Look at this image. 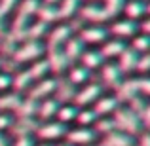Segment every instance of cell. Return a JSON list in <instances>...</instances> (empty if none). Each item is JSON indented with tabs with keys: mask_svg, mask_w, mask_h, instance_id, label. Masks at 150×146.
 Returning <instances> with one entry per match:
<instances>
[{
	"mask_svg": "<svg viewBox=\"0 0 150 146\" xmlns=\"http://www.w3.org/2000/svg\"><path fill=\"white\" fill-rule=\"evenodd\" d=\"M86 2H88V4H93V2H97V0H86Z\"/></svg>",
	"mask_w": 150,
	"mask_h": 146,
	"instance_id": "db71d44e",
	"label": "cell"
},
{
	"mask_svg": "<svg viewBox=\"0 0 150 146\" xmlns=\"http://www.w3.org/2000/svg\"><path fill=\"white\" fill-rule=\"evenodd\" d=\"M125 48H127V46H125V42H124V40L112 38V40H106V42H105V46H103L99 51H101L103 59H114V57H118V55H120Z\"/></svg>",
	"mask_w": 150,
	"mask_h": 146,
	"instance_id": "44dd1931",
	"label": "cell"
},
{
	"mask_svg": "<svg viewBox=\"0 0 150 146\" xmlns=\"http://www.w3.org/2000/svg\"><path fill=\"white\" fill-rule=\"evenodd\" d=\"M108 36V29L101 25H89L80 30V40L84 44H101Z\"/></svg>",
	"mask_w": 150,
	"mask_h": 146,
	"instance_id": "ba28073f",
	"label": "cell"
},
{
	"mask_svg": "<svg viewBox=\"0 0 150 146\" xmlns=\"http://www.w3.org/2000/svg\"><path fill=\"white\" fill-rule=\"evenodd\" d=\"M70 36H72V25H57L55 29L50 30L48 44L50 48H61Z\"/></svg>",
	"mask_w": 150,
	"mask_h": 146,
	"instance_id": "8fae6325",
	"label": "cell"
},
{
	"mask_svg": "<svg viewBox=\"0 0 150 146\" xmlns=\"http://www.w3.org/2000/svg\"><path fill=\"white\" fill-rule=\"evenodd\" d=\"M11 85V76L8 72H0V91L8 89Z\"/></svg>",
	"mask_w": 150,
	"mask_h": 146,
	"instance_id": "60d3db41",
	"label": "cell"
},
{
	"mask_svg": "<svg viewBox=\"0 0 150 146\" xmlns=\"http://www.w3.org/2000/svg\"><path fill=\"white\" fill-rule=\"evenodd\" d=\"M34 146H50V144H46V142H42V144H34Z\"/></svg>",
	"mask_w": 150,
	"mask_h": 146,
	"instance_id": "f5cc1de1",
	"label": "cell"
},
{
	"mask_svg": "<svg viewBox=\"0 0 150 146\" xmlns=\"http://www.w3.org/2000/svg\"><path fill=\"white\" fill-rule=\"evenodd\" d=\"M80 17L82 21H89L93 23V25H99L103 21H108V15H106L105 8H103V4H84V6H80Z\"/></svg>",
	"mask_w": 150,
	"mask_h": 146,
	"instance_id": "5b68a950",
	"label": "cell"
},
{
	"mask_svg": "<svg viewBox=\"0 0 150 146\" xmlns=\"http://www.w3.org/2000/svg\"><path fill=\"white\" fill-rule=\"evenodd\" d=\"M146 13L150 15V2H146Z\"/></svg>",
	"mask_w": 150,
	"mask_h": 146,
	"instance_id": "f907efd6",
	"label": "cell"
},
{
	"mask_svg": "<svg viewBox=\"0 0 150 146\" xmlns=\"http://www.w3.org/2000/svg\"><path fill=\"white\" fill-rule=\"evenodd\" d=\"M78 106H74V104H59V108H57V114H55V118H57V121L59 123H63V125H67L69 121H72V120H76V114H78Z\"/></svg>",
	"mask_w": 150,
	"mask_h": 146,
	"instance_id": "d4e9b609",
	"label": "cell"
},
{
	"mask_svg": "<svg viewBox=\"0 0 150 146\" xmlns=\"http://www.w3.org/2000/svg\"><path fill=\"white\" fill-rule=\"evenodd\" d=\"M101 84L99 82H88L82 89L74 93V106H89L101 97Z\"/></svg>",
	"mask_w": 150,
	"mask_h": 146,
	"instance_id": "3957f363",
	"label": "cell"
},
{
	"mask_svg": "<svg viewBox=\"0 0 150 146\" xmlns=\"http://www.w3.org/2000/svg\"><path fill=\"white\" fill-rule=\"evenodd\" d=\"M67 142L69 144H76V146H89L93 144L97 133L89 127H78V129H72V131H67Z\"/></svg>",
	"mask_w": 150,
	"mask_h": 146,
	"instance_id": "52a82bcc",
	"label": "cell"
},
{
	"mask_svg": "<svg viewBox=\"0 0 150 146\" xmlns=\"http://www.w3.org/2000/svg\"><path fill=\"white\" fill-rule=\"evenodd\" d=\"M67 125H63V123H59L57 120H50V121H44V123H40L38 125V129L34 133H36V137L38 139H42V140H57V139H61V137H65L67 135Z\"/></svg>",
	"mask_w": 150,
	"mask_h": 146,
	"instance_id": "277c9868",
	"label": "cell"
},
{
	"mask_svg": "<svg viewBox=\"0 0 150 146\" xmlns=\"http://www.w3.org/2000/svg\"><path fill=\"white\" fill-rule=\"evenodd\" d=\"M55 87H57V82H55V80H50V78H44V80L36 82V85H34V87H30L29 99H33V101L48 99V95H51V93L55 91Z\"/></svg>",
	"mask_w": 150,
	"mask_h": 146,
	"instance_id": "5bb4252c",
	"label": "cell"
},
{
	"mask_svg": "<svg viewBox=\"0 0 150 146\" xmlns=\"http://www.w3.org/2000/svg\"><path fill=\"white\" fill-rule=\"evenodd\" d=\"M80 61H82V66L91 72V70H95V68H101L105 59H103V55H101L99 49H84Z\"/></svg>",
	"mask_w": 150,
	"mask_h": 146,
	"instance_id": "ac0fdd59",
	"label": "cell"
},
{
	"mask_svg": "<svg viewBox=\"0 0 150 146\" xmlns=\"http://www.w3.org/2000/svg\"><path fill=\"white\" fill-rule=\"evenodd\" d=\"M122 76H124V74H122V70L118 68L116 63H106V65L101 66V80L105 82L106 87H114L116 89L118 85L122 84Z\"/></svg>",
	"mask_w": 150,
	"mask_h": 146,
	"instance_id": "30bf717a",
	"label": "cell"
},
{
	"mask_svg": "<svg viewBox=\"0 0 150 146\" xmlns=\"http://www.w3.org/2000/svg\"><path fill=\"white\" fill-rule=\"evenodd\" d=\"M46 61H48L50 65V70H53L55 74H65L67 68H69V59H67V55L63 53L61 48H50V53L48 57H46Z\"/></svg>",
	"mask_w": 150,
	"mask_h": 146,
	"instance_id": "9c48e42d",
	"label": "cell"
},
{
	"mask_svg": "<svg viewBox=\"0 0 150 146\" xmlns=\"http://www.w3.org/2000/svg\"><path fill=\"white\" fill-rule=\"evenodd\" d=\"M137 61H139V53H137L135 49L131 48H125L122 51L120 55H118V68L122 70V74H129L133 72V70L137 68Z\"/></svg>",
	"mask_w": 150,
	"mask_h": 146,
	"instance_id": "7c38bea8",
	"label": "cell"
},
{
	"mask_svg": "<svg viewBox=\"0 0 150 146\" xmlns=\"http://www.w3.org/2000/svg\"><path fill=\"white\" fill-rule=\"evenodd\" d=\"M137 91L139 95H146L150 97V76H144V78H137Z\"/></svg>",
	"mask_w": 150,
	"mask_h": 146,
	"instance_id": "74e56055",
	"label": "cell"
},
{
	"mask_svg": "<svg viewBox=\"0 0 150 146\" xmlns=\"http://www.w3.org/2000/svg\"><path fill=\"white\" fill-rule=\"evenodd\" d=\"M141 123L144 125V127L150 131V102L146 104V108H144V112L141 114Z\"/></svg>",
	"mask_w": 150,
	"mask_h": 146,
	"instance_id": "b9f144b4",
	"label": "cell"
},
{
	"mask_svg": "<svg viewBox=\"0 0 150 146\" xmlns=\"http://www.w3.org/2000/svg\"><path fill=\"white\" fill-rule=\"evenodd\" d=\"M0 68H2V59H0Z\"/></svg>",
	"mask_w": 150,
	"mask_h": 146,
	"instance_id": "9f6ffc18",
	"label": "cell"
},
{
	"mask_svg": "<svg viewBox=\"0 0 150 146\" xmlns=\"http://www.w3.org/2000/svg\"><path fill=\"white\" fill-rule=\"evenodd\" d=\"M63 53L67 55L69 63L70 61H78V59L82 57V53H84V42H82L80 38L70 36L69 40L65 42V46H63Z\"/></svg>",
	"mask_w": 150,
	"mask_h": 146,
	"instance_id": "e0dca14e",
	"label": "cell"
},
{
	"mask_svg": "<svg viewBox=\"0 0 150 146\" xmlns=\"http://www.w3.org/2000/svg\"><path fill=\"white\" fill-rule=\"evenodd\" d=\"M89 146H103V144H89Z\"/></svg>",
	"mask_w": 150,
	"mask_h": 146,
	"instance_id": "11a10c76",
	"label": "cell"
},
{
	"mask_svg": "<svg viewBox=\"0 0 150 146\" xmlns=\"http://www.w3.org/2000/svg\"><path fill=\"white\" fill-rule=\"evenodd\" d=\"M48 32V25L42 21H36L33 23V25L27 27V34H29V40H38V38L42 36V34Z\"/></svg>",
	"mask_w": 150,
	"mask_h": 146,
	"instance_id": "d590c367",
	"label": "cell"
},
{
	"mask_svg": "<svg viewBox=\"0 0 150 146\" xmlns=\"http://www.w3.org/2000/svg\"><path fill=\"white\" fill-rule=\"evenodd\" d=\"M127 0H105V4H103V8H105L106 15H108V19L116 17L120 11H124V6Z\"/></svg>",
	"mask_w": 150,
	"mask_h": 146,
	"instance_id": "836d02e7",
	"label": "cell"
},
{
	"mask_svg": "<svg viewBox=\"0 0 150 146\" xmlns=\"http://www.w3.org/2000/svg\"><path fill=\"white\" fill-rule=\"evenodd\" d=\"M97 120H99V116L95 114V110H93V108H82V110H78V114H76V121L82 125V127L95 125Z\"/></svg>",
	"mask_w": 150,
	"mask_h": 146,
	"instance_id": "1f68e13d",
	"label": "cell"
},
{
	"mask_svg": "<svg viewBox=\"0 0 150 146\" xmlns=\"http://www.w3.org/2000/svg\"><path fill=\"white\" fill-rule=\"evenodd\" d=\"M91 72L88 68H84L82 65H76V66H70L69 68V82L72 85H86L88 80H91Z\"/></svg>",
	"mask_w": 150,
	"mask_h": 146,
	"instance_id": "7402d4cb",
	"label": "cell"
},
{
	"mask_svg": "<svg viewBox=\"0 0 150 146\" xmlns=\"http://www.w3.org/2000/svg\"><path fill=\"white\" fill-rule=\"evenodd\" d=\"M135 70H139V72H143V74L150 72V51L139 55V61H137V68Z\"/></svg>",
	"mask_w": 150,
	"mask_h": 146,
	"instance_id": "f35d334b",
	"label": "cell"
},
{
	"mask_svg": "<svg viewBox=\"0 0 150 146\" xmlns=\"http://www.w3.org/2000/svg\"><path fill=\"white\" fill-rule=\"evenodd\" d=\"M103 146H133L135 142H133V137L125 135V133L122 131H112L108 133V135H105V139H103Z\"/></svg>",
	"mask_w": 150,
	"mask_h": 146,
	"instance_id": "ffe728a7",
	"label": "cell"
},
{
	"mask_svg": "<svg viewBox=\"0 0 150 146\" xmlns=\"http://www.w3.org/2000/svg\"><path fill=\"white\" fill-rule=\"evenodd\" d=\"M80 11V0H61L57 6L59 19H69Z\"/></svg>",
	"mask_w": 150,
	"mask_h": 146,
	"instance_id": "cb8c5ba5",
	"label": "cell"
},
{
	"mask_svg": "<svg viewBox=\"0 0 150 146\" xmlns=\"http://www.w3.org/2000/svg\"><path fill=\"white\" fill-rule=\"evenodd\" d=\"M11 123H13V120H11L8 114H0V131H4V129L11 127Z\"/></svg>",
	"mask_w": 150,
	"mask_h": 146,
	"instance_id": "7bdbcfd3",
	"label": "cell"
},
{
	"mask_svg": "<svg viewBox=\"0 0 150 146\" xmlns=\"http://www.w3.org/2000/svg\"><path fill=\"white\" fill-rule=\"evenodd\" d=\"M36 112H38V101H33V99H21L19 106L15 108L17 118H33L36 116Z\"/></svg>",
	"mask_w": 150,
	"mask_h": 146,
	"instance_id": "484cf974",
	"label": "cell"
},
{
	"mask_svg": "<svg viewBox=\"0 0 150 146\" xmlns=\"http://www.w3.org/2000/svg\"><path fill=\"white\" fill-rule=\"evenodd\" d=\"M57 108H59V102L55 101V99H44L42 102H38L36 116H40L44 121H50L51 118L57 114Z\"/></svg>",
	"mask_w": 150,
	"mask_h": 146,
	"instance_id": "603a6c76",
	"label": "cell"
},
{
	"mask_svg": "<svg viewBox=\"0 0 150 146\" xmlns=\"http://www.w3.org/2000/svg\"><path fill=\"white\" fill-rule=\"evenodd\" d=\"M112 121H114V125H116L118 131L125 133V135H129V137L139 135L141 127H143L139 116H137L135 112H131L129 108H125V106H124V108L118 106L116 112H114V116H112Z\"/></svg>",
	"mask_w": 150,
	"mask_h": 146,
	"instance_id": "6da1fadb",
	"label": "cell"
},
{
	"mask_svg": "<svg viewBox=\"0 0 150 146\" xmlns=\"http://www.w3.org/2000/svg\"><path fill=\"white\" fill-rule=\"evenodd\" d=\"M55 93H57V97H55L57 102H67V101H70V99H74L76 89H74V85L70 84L69 80H65V82H57Z\"/></svg>",
	"mask_w": 150,
	"mask_h": 146,
	"instance_id": "4316f807",
	"label": "cell"
},
{
	"mask_svg": "<svg viewBox=\"0 0 150 146\" xmlns=\"http://www.w3.org/2000/svg\"><path fill=\"white\" fill-rule=\"evenodd\" d=\"M139 30H143V34H148V36H150V17H146L139 25Z\"/></svg>",
	"mask_w": 150,
	"mask_h": 146,
	"instance_id": "bcb514c9",
	"label": "cell"
},
{
	"mask_svg": "<svg viewBox=\"0 0 150 146\" xmlns=\"http://www.w3.org/2000/svg\"><path fill=\"white\" fill-rule=\"evenodd\" d=\"M131 49H135L139 55L150 51V36L148 34H135L131 42Z\"/></svg>",
	"mask_w": 150,
	"mask_h": 146,
	"instance_id": "d6a6232c",
	"label": "cell"
},
{
	"mask_svg": "<svg viewBox=\"0 0 150 146\" xmlns=\"http://www.w3.org/2000/svg\"><path fill=\"white\" fill-rule=\"evenodd\" d=\"M61 0H44V4H48V6H55V4H59Z\"/></svg>",
	"mask_w": 150,
	"mask_h": 146,
	"instance_id": "c3c4849f",
	"label": "cell"
},
{
	"mask_svg": "<svg viewBox=\"0 0 150 146\" xmlns=\"http://www.w3.org/2000/svg\"><path fill=\"white\" fill-rule=\"evenodd\" d=\"M118 106H120V102H118V99L114 95H101L95 102H93L95 114L97 116H103V118L108 116V114H114Z\"/></svg>",
	"mask_w": 150,
	"mask_h": 146,
	"instance_id": "4fadbf2b",
	"label": "cell"
},
{
	"mask_svg": "<svg viewBox=\"0 0 150 146\" xmlns=\"http://www.w3.org/2000/svg\"><path fill=\"white\" fill-rule=\"evenodd\" d=\"M0 146H10V144L6 142V137H4L2 133H0Z\"/></svg>",
	"mask_w": 150,
	"mask_h": 146,
	"instance_id": "681fc988",
	"label": "cell"
},
{
	"mask_svg": "<svg viewBox=\"0 0 150 146\" xmlns=\"http://www.w3.org/2000/svg\"><path fill=\"white\" fill-rule=\"evenodd\" d=\"M36 15L40 17L38 21L46 23V25H50L51 21L59 19V15H57V6H48V4H40V6H38V10H36Z\"/></svg>",
	"mask_w": 150,
	"mask_h": 146,
	"instance_id": "f1b7e54d",
	"label": "cell"
},
{
	"mask_svg": "<svg viewBox=\"0 0 150 146\" xmlns=\"http://www.w3.org/2000/svg\"><path fill=\"white\" fill-rule=\"evenodd\" d=\"M44 53V44L40 40H27L21 46H17L11 55L13 63H25V61H38V57Z\"/></svg>",
	"mask_w": 150,
	"mask_h": 146,
	"instance_id": "7a4b0ae2",
	"label": "cell"
},
{
	"mask_svg": "<svg viewBox=\"0 0 150 146\" xmlns=\"http://www.w3.org/2000/svg\"><path fill=\"white\" fill-rule=\"evenodd\" d=\"M124 13H125V19H131V21L137 23V19L146 15V2H143V0H129L124 6Z\"/></svg>",
	"mask_w": 150,
	"mask_h": 146,
	"instance_id": "d6986e66",
	"label": "cell"
},
{
	"mask_svg": "<svg viewBox=\"0 0 150 146\" xmlns=\"http://www.w3.org/2000/svg\"><path fill=\"white\" fill-rule=\"evenodd\" d=\"M108 32L114 34L118 40H124V38H131L139 32V25L131 19H116L112 25L108 27Z\"/></svg>",
	"mask_w": 150,
	"mask_h": 146,
	"instance_id": "8992f818",
	"label": "cell"
},
{
	"mask_svg": "<svg viewBox=\"0 0 150 146\" xmlns=\"http://www.w3.org/2000/svg\"><path fill=\"white\" fill-rule=\"evenodd\" d=\"M38 125L34 121V118H17V121L11 123V133L15 137H30V133H34L38 129Z\"/></svg>",
	"mask_w": 150,
	"mask_h": 146,
	"instance_id": "9a60e30c",
	"label": "cell"
},
{
	"mask_svg": "<svg viewBox=\"0 0 150 146\" xmlns=\"http://www.w3.org/2000/svg\"><path fill=\"white\" fill-rule=\"evenodd\" d=\"M137 95H139V91H137V80H125L116 87V95L114 97L118 99V102H129Z\"/></svg>",
	"mask_w": 150,
	"mask_h": 146,
	"instance_id": "2e32d148",
	"label": "cell"
},
{
	"mask_svg": "<svg viewBox=\"0 0 150 146\" xmlns=\"http://www.w3.org/2000/svg\"><path fill=\"white\" fill-rule=\"evenodd\" d=\"M19 102H21V95L19 93H6V95H0V110H4V112H10V110H13L19 106Z\"/></svg>",
	"mask_w": 150,
	"mask_h": 146,
	"instance_id": "4dcf8cb0",
	"label": "cell"
},
{
	"mask_svg": "<svg viewBox=\"0 0 150 146\" xmlns=\"http://www.w3.org/2000/svg\"><path fill=\"white\" fill-rule=\"evenodd\" d=\"M0 36H6L4 34V15L0 13Z\"/></svg>",
	"mask_w": 150,
	"mask_h": 146,
	"instance_id": "7dc6e473",
	"label": "cell"
},
{
	"mask_svg": "<svg viewBox=\"0 0 150 146\" xmlns=\"http://www.w3.org/2000/svg\"><path fill=\"white\" fill-rule=\"evenodd\" d=\"M139 146H150V131L146 133H141V137H139V142H137Z\"/></svg>",
	"mask_w": 150,
	"mask_h": 146,
	"instance_id": "f6af8a7d",
	"label": "cell"
},
{
	"mask_svg": "<svg viewBox=\"0 0 150 146\" xmlns=\"http://www.w3.org/2000/svg\"><path fill=\"white\" fill-rule=\"evenodd\" d=\"M13 146H34V140H33V137H17Z\"/></svg>",
	"mask_w": 150,
	"mask_h": 146,
	"instance_id": "ee69618b",
	"label": "cell"
},
{
	"mask_svg": "<svg viewBox=\"0 0 150 146\" xmlns=\"http://www.w3.org/2000/svg\"><path fill=\"white\" fill-rule=\"evenodd\" d=\"M95 133H103V135H108V133L116 131V125H114L112 118H103V120H97L95 123Z\"/></svg>",
	"mask_w": 150,
	"mask_h": 146,
	"instance_id": "8d00e7d4",
	"label": "cell"
},
{
	"mask_svg": "<svg viewBox=\"0 0 150 146\" xmlns=\"http://www.w3.org/2000/svg\"><path fill=\"white\" fill-rule=\"evenodd\" d=\"M57 146H72V144H69V142H61V144H57Z\"/></svg>",
	"mask_w": 150,
	"mask_h": 146,
	"instance_id": "816d5d0a",
	"label": "cell"
},
{
	"mask_svg": "<svg viewBox=\"0 0 150 146\" xmlns=\"http://www.w3.org/2000/svg\"><path fill=\"white\" fill-rule=\"evenodd\" d=\"M17 2H19V0H0V13H2V15L10 13V11L17 6Z\"/></svg>",
	"mask_w": 150,
	"mask_h": 146,
	"instance_id": "ab89813d",
	"label": "cell"
},
{
	"mask_svg": "<svg viewBox=\"0 0 150 146\" xmlns=\"http://www.w3.org/2000/svg\"><path fill=\"white\" fill-rule=\"evenodd\" d=\"M27 72L30 74L33 82H34V80L40 82V80H44L46 74L50 72V65H48V61H46V59H42V61H34V63H33V66H30Z\"/></svg>",
	"mask_w": 150,
	"mask_h": 146,
	"instance_id": "f546056e",
	"label": "cell"
},
{
	"mask_svg": "<svg viewBox=\"0 0 150 146\" xmlns=\"http://www.w3.org/2000/svg\"><path fill=\"white\" fill-rule=\"evenodd\" d=\"M30 84H33V78H30V74L27 72V70H19V72L11 78V87L15 89V93H21V91H25V89H29Z\"/></svg>",
	"mask_w": 150,
	"mask_h": 146,
	"instance_id": "83f0119b",
	"label": "cell"
},
{
	"mask_svg": "<svg viewBox=\"0 0 150 146\" xmlns=\"http://www.w3.org/2000/svg\"><path fill=\"white\" fill-rule=\"evenodd\" d=\"M38 6H40V2H38V0H23L21 6H19V13H17V15H21V17H27V19H29L30 15L36 13Z\"/></svg>",
	"mask_w": 150,
	"mask_h": 146,
	"instance_id": "e575fe53",
	"label": "cell"
}]
</instances>
